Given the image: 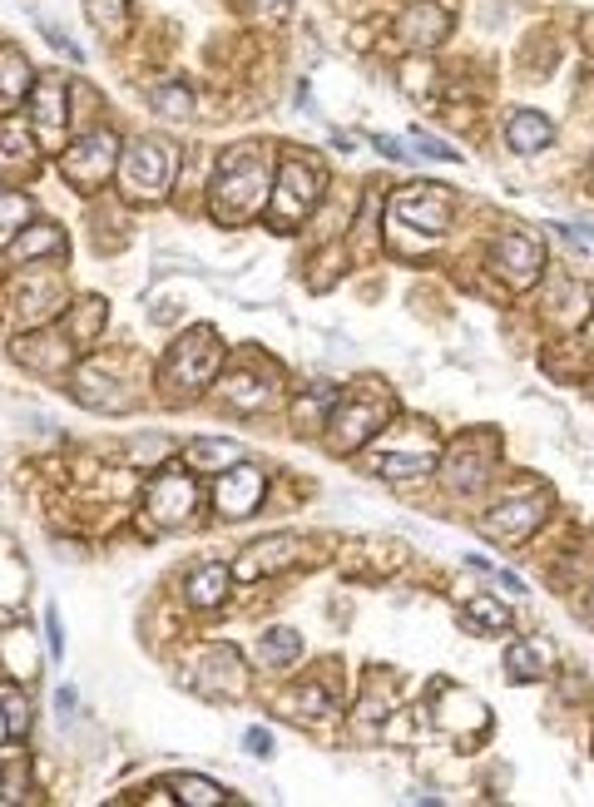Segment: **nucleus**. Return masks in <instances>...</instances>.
Listing matches in <instances>:
<instances>
[{"instance_id":"obj_1","label":"nucleus","mask_w":594,"mask_h":807,"mask_svg":"<svg viewBox=\"0 0 594 807\" xmlns=\"http://www.w3.org/2000/svg\"><path fill=\"white\" fill-rule=\"evenodd\" d=\"M272 194V164H268V149L258 140H243L218 159V173H214V189H208V208H214L218 224L238 228L248 224V218L263 214Z\"/></svg>"},{"instance_id":"obj_2","label":"nucleus","mask_w":594,"mask_h":807,"mask_svg":"<svg viewBox=\"0 0 594 807\" xmlns=\"http://www.w3.org/2000/svg\"><path fill=\"white\" fill-rule=\"evenodd\" d=\"M218 366H223V342H218V333L214 327H189V333L173 342L159 382L169 397H194L208 382H218Z\"/></svg>"},{"instance_id":"obj_3","label":"nucleus","mask_w":594,"mask_h":807,"mask_svg":"<svg viewBox=\"0 0 594 807\" xmlns=\"http://www.w3.org/2000/svg\"><path fill=\"white\" fill-rule=\"evenodd\" d=\"M323 189H327L323 159H317V154H307V149H292L288 159L278 164V179H272V194H268L272 224L292 228L298 218H307V214H313V204L323 198Z\"/></svg>"},{"instance_id":"obj_4","label":"nucleus","mask_w":594,"mask_h":807,"mask_svg":"<svg viewBox=\"0 0 594 807\" xmlns=\"http://www.w3.org/2000/svg\"><path fill=\"white\" fill-rule=\"evenodd\" d=\"M387 421H391V397L381 387H362L352 397H337L332 417H327V451L337 456L362 451Z\"/></svg>"},{"instance_id":"obj_5","label":"nucleus","mask_w":594,"mask_h":807,"mask_svg":"<svg viewBox=\"0 0 594 807\" xmlns=\"http://www.w3.org/2000/svg\"><path fill=\"white\" fill-rule=\"evenodd\" d=\"M173 169H179V149L159 134H144L134 140L130 149L119 154V183H124V194L130 198H163L173 183Z\"/></svg>"},{"instance_id":"obj_6","label":"nucleus","mask_w":594,"mask_h":807,"mask_svg":"<svg viewBox=\"0 0 594 807\" xmlns=\"http://www.w3.org/2000/svg\"><path fill=\"white\" fill-rule=\"evenodd\" d=\"M194 506H198V485L184 466H163L149 481V491H144V510H149V520L163 530L184 526V520L194 516Z\"/></svg>"},{"instance_id":"obj_7","label":"nucleus","mask_w":594,"mask_h":807,"mask_svg":"<svg viewBox=\"0 0 594 807\" xmlns=\"http://www.w3.org/2000/svg\"><path fill=\"white\" fill-rule=\"evenodd\" d=\"M60 169H65V179L75 183V189H99V183L119 169V140L109 130L85 134L80 144H70V149H65Z\"/></svg>"},{"instance_id":"obj_8","label":"nucleus","mask_w":594,"mask_h":807,"mask_svg":"<svg viewBox=\"0 0 594 807\" xmlns=\"http://www.w3.org/2000/svg\"><path fill=\"white\" fill-rule=\"evenodd\" d=\"M263 491H268V475L248 461H233L214 485V506L223 520H248L253 510H258Z\"/></svg>"},{"instance_id":"obj_9","label":"nucleus","mask_w":594,"mask_h":807,"mask_svg":"<svg viewBox=\"0 0 594 807\" xmlns=\"http://www.w3.org/2000/svg\"><path fill=\"white\" fill-rule=\"evenodd\" d=\"M496 456H500V446L490 442V436H465V442H456V451L446 456V485H451L456 495L481 491V485L490 481V471H496Z\"/></svg>"},{"instance_id":"obj_10","label":"nucleus","mask_w":594,"mask_h":807,"mask_svg":"<svg viewBox=\"0 0 594 807\" xmlns=\"http://www.w3.org/2000/svg\"><path fill=\"white\" fill-rule=\"evenodd\" d=\"M490 263H496V273L510 288H530L545 268V243L530 233H500L496 243H490Z\"/></svg>"},{"instance_id":"obj_11","label":"nucleus","mask_w":594,"mask_h":807,"mask_svg":"<svg viewBox=\"0 0 594 807\" xmlns=\"http://www.w3.org/2000/svg\"><path fill=\"white\" fill-rule=\"evenodd\" d=\"M194 689L208 694V699H238V694L248 689V669L238 659L233 645H214L204 654V664L194 669Z\"/></svg>"},{"instance_id":"obj_12","label":"nucleus","mask_w":594,"mask_h":807,"mask_svg":"<svg viewBox=\"0 0 594 807\" xmlns=\"http://www.w3.org/2000/svg\"><path fill=\"white\" fill-rule=\"evenodd\" d=\"M391 214H397L401 224H416L422 233H441V228L451 224V194L436 189V183H411V189L397 194Z\"/></svg>"},{"instance_id":"obj_13","label":"nucleus","mask_w":594,"mask_h":807,"mask_svg":"<svg viewBox=\"0 0 594 807\" xmlns=\"http://www.w3.org/2000/svg\"><path fill=\"white\" fill-rule=\"evenodd\" d=\"M397 35L411 50H436L451 35V15H446L441 0H411L407 11L397 15Z\"/></svg>"},{"instance_id":"obj_14","label":"nucleus","mask_w":594,"mask_h":807,"mask_svg":"<svg viewBox=\"0 0 594 807\" xmlns=\"http://www.w3.org/2000/svg\"><path fill=\"white\" fill-rule=\"evenodd\" d=\"M545 510H550V501H545V495H520V501H500L496 510H486L481 530H486L490 540H525L530 530L545 520Z\"/></svg>"},{"instance_id":"obj_15","label":"nucleus","mask_w":594,"mask_h":807,"mask_svg":"<svg viewBox=\"0 0 594 807\" xmlns=\"http://www.w3.org/2000/svg\"><path fill=\"white\" fill-rule=\"evenodd\" d=\"M31 124L45 134V140H60L70 124V85L60 75L35 80L31 89Z\"/></svg>"},{"instance_id":"obj_16","label":"nucleus","mask_w":594,"mask_h":807,"mask_svg":"<svg viewBox=\"0 0 594 807\" xmlns=\"http://www.w3.org/2000/svg\"><path fill=\"white\" fill-rule=\"evenodd\" d=\"M298 561V535H263L258 545H248L238 555L233 575L238 580H263V575H278Z\"/></svg>"},{"instance_id":"obj_17","label":"nucleus","mask_w":594,"mask_h":807,"mask_svg":"<svg viewBox=\"0 0 594 807\" xmlns=\"http://www.w3.org/2000/svg\"><path fill=\"white\" fill-rule=\"evenodd\" d=\"M272 392H278V377H272V372H263V377H258V366H228L223 377H218V397H223L228 407H238V411L268 407Z\"/></svg>"},{"instance_id":"obj_18","label":"nucleus","mask_w":594,"mask_h":807,"mask_svg":"<svg viewBox=\"0 0 594 807\" xmlns=\"http://www.w3.org/2000/svg\"><path fill=\"white\" fill-rule=\"evenodd\" d=\"M75 397L85 401V407H105V411H124V407H130V392L119 387L105 366H95V362H85L75 372Z\"/></svg>"},{"instance_id":"obj_19","label":"nucleus","mask_w":594,"mask_h":807,"mask_svg":"<svg viewBox=\"0 0 594 807\" xmlns=\"http://www.w3.org/2000/svg\"><path fill=\"white\" fill-rule=\"evenodd\" d=\"M60 302H65V288L50 278V273H35V278L21 282V317L31 327L50 323L54 313H60Z\"/></svg>"},{"instance_id":"obj_20","label":"nucleus","mask_w":594,"mask_h":807,"mask_svg":"<svg viewBox=\"0 0 594 807\" xmlns=\"http://www.w3.org/2000/svg\"><path fill=\"white\" fill-rule=\"evenodd\" d=\"M54 253H65V233H60V224H25L21 233L11 238V263L54 258Z\"/></svg>"},{"instance_id":"obj_21","label":"nucleus","mask_w":594,"mask_h":807,"mask_svg":"<svg viewBox=\"0 0 594 807\" xmlns=\"http://www.w3.org/2000/svg\"><path fill=\"white\" fill-rule=\"evenodd\" d=\"M15 357L21 362H31V366H40V372H50V366H65L70 362V337H60V333H31V337H21L15 342Z\"/></svg>"},{"instance_id":"obj_22","label":"nucleus","mask_w":594,"mask_h":807,"mask_svg":"<svg viewBox=\"0 0 594 807\" xmlns=\"http://www.w3.org/2000/svg\"><path fill=\"white\" fill-rule=\"evenodd\" d=\"M31 89H35L31 60L11 45H0V105H21V99H31Z\"/></svg>"},{"instance_id":"obj_23","label":"nucleus","mask_w":594,"mask_h":807,"mask_svg":"<svg viewBox=\"0 0 594 807\" xmlns=\"http://www.w3.org/2000/svg\"><path fill=\"white\" fill-rule=\"evenodd\" d=\"M506 140H510V149H516V154H535V149H545V144L555 140V130H550V119H545V115L520 109V115L506 124Z\"/></svg>"},{"instance_id":"obj_24","label":"nucleus","mask_w":594,"mask_h":807,"mask_svg":"<svg viewBox=\"0 0 594 807\" xmlns=\"http://www.w3.org/2000/svg\"><path fill=\"white\" fill-rule=\"evenodd\" d=\"M228 580H233V575H228L223 565H198V570L189 575V585H184L189 604H198V610H214V604H223Z\"/></svg>"},{"instance_id":"obj_25","label":"nucleus","mask_w":594,"mask_h":807,"mask_svg":"<svg viewBox=\"0 0 594 807\" xmlns=\"http://www.w3.org/2000/svg\"><path fill=\"white\" fill-rule=\"evenodd\" d=\"M372 471L387 475V481H422V475L436 471V451H411V456H391L381 451L377 461H372Z\"/></svg>"},{"instance_id":"obj_26","label":"nucleus","mask_w":594,"mask_h":807,"mask_svg":"<svg viewBox=\"0 0 594 807\" xmlns=\"http://www.w3.org/2000/svg\"><path fill=\"white\" fill-rule=\"evenodd\" d=\"M461 625H465V629H486V635H496V629L510 625V610H506L500 600H490V594H481V600H465Z\"/></svg>"},{"instance_id":"obj_27","label":"nucleus","mask_w":594,"mask_h":807,"mask_svg":"<svg viewBox=\"0 0 594 807\" xmlns=\"http://www.w3.org/2000/svg\"><path fill=\"white\" fill-rule=\"evenodd\" d=\"M303 654V635L298 629H268V635L258 639V659L263 664H292V659Z\"/></svg>"},{"instance_id":"obj_28","label":"nucleus","mask_w":594,"mask_h":807,"mask_svg":"<svg viewBox=\"0 0 594 807\" xmlns=\"http://www.w3.org/2000/svg\"><path fill=\"white\" fill-rule=\"evenodd\" d=\"M169 787L179 793V803H189V807H214V803H228L223 787L208 783V778H194V773H179Z\"/></svg>"},{"instance_id":"obj_29","label":"nucleus","mask_w":594,"mask_h":807,"mask_svg":"<svg viewBox=\"0 0 594 807\" xmlns=\"http://www.w3.org/2000/svg\"><path fill=\"white\" fill-rule=\"evenodd\" d=\"M332 407H337V387H332V382H317V387L303 397V407H298V426L317 431V426H323V417H332Z\"/></svg>"},{"instance_id":"obj_30","label":"nucleus","mask_w":594,"mask_h":807,"mask_svg":"<svg viewBox=\"0 0 594 807\" xmlns=\"http://www.w3.org/2000/svg\"><path fill=\"white\" fill-rule=\"evenodd\" d=\"M35 159V140L21 124H0V169H21Z\"/></svg>"},{"instance_id":"obj_31","label":"nucleus","mask_w":594,"mask_h":807,"mask_svg":"<svg viewBox=\"0 0 594 807\" xmlns=\"http://www.w3.org/2000/svg\"><path fill=\"white\" fill-rule=\"evenodd\" d=\"M506 674L520 678V684H530V678L545 674V654L535 645H510L506 649Z\"/></svg>"},{"instance_id":"obj_32","label":"nucleus","mask_w":594,"mask_h":807,"mask_svg":"<svg viewBox=\"0 0 594 807\" xmlns=\"http://www.w3.org/2000/svg\"><path fill=\"white\" fill-rule=\"evenodd\" d=\"M85 5H89V21H95L99 35H124V25H130L124 0H85Z\"/></svg>"},{"instance_id":"obj_33","label":"nucleus","mask_w":594,"mask_h":807,"mask_svg":"<svg viewBox=\"0 0 594 807\" xmlns=\"http://www.w3.org/2000/svg\"><path fill=\"white\" fill-rule=\"evenodd\" d=\"M0 713H5V738H25L31 733V703H25V694L5 689L0 694Z\"/></svg>"},{"instance_id":"obj_34","label":"nucleus","mask_w":594,"mask_h":807,"mask_svg":"<svg viewBox=\"0 0 594 807\" xmlns=\"http://www.w3.org/2000/svg\"><path fill=\"white\" fill-rule=\"evenodd\" d=\"M25 218H31V198H21V194L0 198V243H11V238L25 228Z\"/></svg>"},{"instance_id":"obj_35","label":"nucleus","mask_w":594,"mask_h":807,"mask_svg":"<svg viewBox=\"0 0 594 807\" xmlns=\"http://www.w3.org/2000/svg\"><path fill=\"white\" fill-rule=\"evenodd\" d=\"M154 109L169 115V119H184L189 109H194V95H189L184 85H159V89H154Z\"/></svg>"},{"instance_id":"obj_36","label":"nucleus","mask_w":594,"mask_h":807,"mask_svg":"<svg viewBox=\"0 0 594 807\" xmlns=\"http://www.w3.org/2000/svg\"><path fill=\"white\" fill-rule=\"evenodd\" d=\"M238 461V446L233 442H194L189 446V466H233Z\"/></svg>"},{"instance_id":"obj_37","label":"nucleus","mask_w":594,"mask_h":807,"mask_svg":"<svg viewBox=\"0 0 594 807\" xmlns=\"http://www.w3.org/2000/svg\"><path fill=\"white\" fill-rule=\"evenodd\" d=\"M25 783H31V778H25V758H5V763H0V803H15V797L25 793Z\"/></svg>"},{"instance_id":"obj_38","label":"nucleus","mask_w":594,"mask_h":807,"mask_svg":"<svg viewBox=\"0 0 594 807\" xmlns=\"http://www.w3.org/2000/svg\"><path fill=\"white\" fill-rule=\"evenodd\" d=\"M292 709L307 713V719H332V699H327V694L317 689V684H307V689L292 694Z\"/></svg>"},{"instance_id":"obj_39","label":"nucleus","mask_w":594,"mask_h":807,"mask_svg":"<svg viewBox=\"0 0 594 807\" xmlns=\"http://www.w3.org/2000/svg\"><path fill=\"white\" fill-rule=\"evenodd\" d=\"M411 149H416V154H432V159H456V164H461V154H456L451 144L432 140V134H422V130H411Z\"/></svg>"},{"instance_id":"obj_40","label":"nucleus","mask_w":594,"mask_h":807,"mask_svg":"<svg viewBox=\"0 0 594 807\" xmlns=\"http://www.w3.org/2000/svg\"><path fill=\"white\" fill-rule=\"evenodd\" d=\"M45 645H50V659H65V625H60V610H45Z\"/></svg>"},{"instance_id":"obj_41","label":"nucleus","mask_w":594,"mask_h":807,"mask_svg":"<svg viewBox=\"0 0 594 807\" xmlns=\"http://www.w3.org/2000/svg\"><path fill=\"white\" fill-rule=\"evenodd\" d=\"M560 233L570 238L580 253H594V228H590V224H560Z\"/></svg>"},{"instance_id":"obj_42","label":"nucleus","mask_w":594,"mask_h":807,"mask_svg":"<svg viewBox=\"0 0 594 807\" xmlns=\"http://www.w3.org/2000/svg\"><path fill=\"white\" fill-rule=\"evenodd\" d=\"M243 743H248V754H258V758L272 754V733L268 728H248V733H243Z\"/></svg>"},{"instance_id":"obj_43","label":"nucleus","mask_w":594,"mask_h":807,"mask_svg":"<svg viewBox=\"0 0 594 807\" xmlns=\"http://www.w3.org/2000/svg\"><path fill=\"white\" fill-rule=\"evenodd\" d=\"M377 149L391 154V159H401V154H407V144H401V140H387V134H377Z\"/></svg>"},{"instance_id":"obj_44","label":"nucleus","mask_w":594,"mask_h":807,"mask_svg":"<svg viewBox=\"0 0 594 807\" xmlns=\"http://www.w3.org/2000/svg\"><path fill=\"white\" fill-rule=\"evenodd\" d=\"M54 713H75V689H60V694H54Z\"/></svg>"},{"instance_id":"obj_45","label":"nucleus","mask_w":594,"mask_h":807,"mask_svg":"<svg viewBox=\"0 0 594 807\" xmlns=\"http://www.w3.org/2000/svg\"><path fill=\"white\" fill-rule=\"evenodd\" d=\"M248 5H263V11H278V5H288V0H248Z\"/></svg>"},{"instance_id":"obj_46","label":"nucleus","mask_w":594,"mask_h":807,"mask_svg":"<svg viewBox=\"0 0 594 807\" xmlns=\"http://www.w3.org/2000/svg\"><path fill=\"white\" fill-rule=\"evenodd\" d=\"M5 629H11V610H0V639H5Z\"/></svg>"},{"instance_id":"obj_47","label":"nucleus","mask_w":594,"mask_h":807,"mask_svg":"<svg viewBox=\"0 0 594 807\" xmlns=\"http://www.w3.org/2000/svg\"><path fill=\"white\" fill-rule=\"evenodd\" d=\"M584 614H590V619H594V604H590V610H584Z\"/></svg>"},{"instance_id":"obj_48","label":"nucleus","mask_w":594,"mask_h":807,"mask_svg":"<svg viewBox=\"0 0 594 807\" xmlns=\"http://www.w3.org/2000/svg\"><path fill=\"white\" fill-rule=\"evenodd\" d=\"M590 337H594V317H590Z\"/></svg>"}]
</instances>
